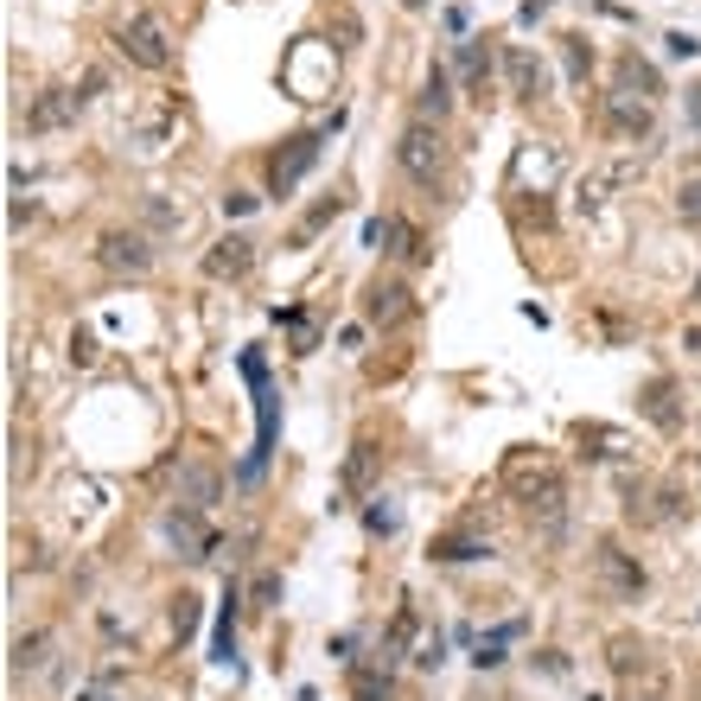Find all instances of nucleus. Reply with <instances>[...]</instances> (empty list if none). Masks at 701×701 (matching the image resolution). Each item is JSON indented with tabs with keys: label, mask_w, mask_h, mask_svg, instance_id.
Instances as JSON below:
<instances>
[{
	"label": "nucleus",
	"mask_w": 701,
	"mask_h": 701,
	"mask_svg": "<svg viewBox=\"0 0 701 701\" xmlns=\"http://www.w3.org/2000/svg\"><path fill=\"white\" fill-rule=\"evenodd\" d=\"M511 485H517L523 517L536 523L543 536H561V529H568V478H561V466L536 460V472H529V460H517V466H511Z\"/></svg>",
	"instance_id": "1"
},
{
	"label": "nucleus",
	"mask_w": 701,
	"mask_h": 701,
	"mask_svg": "<svg viewBox=\"0 0 701 701\" xmlns=\"http://www.w3.org/2000/svg\"><path fill=\"white\" fill-rule=\"evenodd\" d=\"M344 128V115L332 109V122H319V128H300V134H287L281 147L268 154V198H293L300 185H307V173L326 159V141Z\"/></svg>",
	"instance_id": "2"
},
{
	"label": "nucleus",
	"mask_w": 701,
	"mask_h": 701,
	"mask_svg": "<svg viewBox=\"0 0 701 701\" xmlns=\"http://www.w3.org/2000/svg\"><path fill=\"white\" fill-rule=\"evenodd\" d=\"M243 377H249V390H256V453L243 460V485H256L261 472H268V460H275V434H281V395H275V383H268V358L261 351H243Z\"/></svg>",
	"instance_id": "3"
},
{
	"label": "nucleus",
	"mask_w": 701,
	"mask_h": 701,
	"mask_svg": "<svg viewBox=\"0 0 701 701\" xmlns=\"http://www.w3.org/2000/svg\"><path fill=\"white\" fill-rule=\"evenodd\" d=\"M395 166H402V179L421 185V192H441L446 185V166H453V154H446V134L434 128V122H409V128L395 134Z\"/></svg>",
	"instance_id": "4"
},
{
	"label": "nucleus",
	"mask_w": 701,
	"mask_h": 701,
	"mask_svg": "<svg viewBox=\"0 0 701 701\" xmlns=\"http://www.w3.org/2000/svg\"><path fill=\"white\" fill-rule=\"evenodd\" d=\"M115 52L128 58L134 71H166L173 64V32H166V20H159L154 7H141V13H128L115 27Z\"/></svg>",
	"instance_id": "5"
},
{
	"label": "nucleus",
	"mask_w": 701,
	"mask_h": 701,
	"mask_svg": "<svg viewBox=\"0 0 701 701\" xmlns=\"http://www.w3.org/2000/svg\"><path fill=\"white\" fill-rule=\"evenodd\" d=\"M173 134H179V103H173V96H154V103H141L128 122H122V141H128V154H141V159H159L173 147Z\"/></svg>",
	"instance_id": "6"
},
{
	"label": "nucleus",
	"mask_w": 701,
	"mask_h": 701,
	"mask_svg": "<svg viewBox=\"0 0 701 701\" xmlns=\"http://www.w3.org/2000/svg\"><path fill=\"white\" fill-rule=\"evenodd\" d=\"M96 261H103V275H115V281H141V275H154L159 243L147 230H103Z\"/></svg>",
	"instance_id": "7"
},
{
	"label": "nucleus",
	"mask_w": 701,
	"mask_h": 701,
	"mask_svg": "<svg viewBox=\"0 0 701 701\" xmlns=\"http://www.w3.org/2000/svg\"><path fill=\"white\" fill-rule=\"evenodd\" d=\"M173 504L210 517V504H224V466L210 453H185L179 466H173Z\"/></svg>",
	"instance_id": "8"
},
{
	"label": "nucleus",
	"mask_w": 701,
	"mask_h": 701,
	"mask_svg": "<svg viewBox=\"0 0 701 701\" xmlns=\"http://www.w3.org/2000/svg\"><path fill=\"white\" fill-rule=\"evenodd\" d=\"M364 249L409 261V268H421V261L434 256V249H427V236H421L415 224L402 217V210H383V217H370V224H364Z\"/></svg>",
	"instance_id": "9"
},
{
	"label": "nucleus",
	"mask_w": 701,
	"mask_h": 701,
	"mask_svg": "<svg viewBox=\"0 0 701 701\" xmlns=\"http://www.w3.org/2000/svg\"><path fill=\"white\" fill-rule=\"evenodd\" d=\"M594 574H599V587H606L612 599H625V606H631V599H645V587H650L645 561H638V555H625L612 536H599V543H594Z\"/></svg>",
	"instance_id": "10"
},
{
	"label": "nucleus",
	"mask_w": 701,
	"mask_h": 701,
	"mask_svg": "<svg viewBox=\"0 0 701 701\" xmlns=\"http://www.w3.org/2000/svg\"><path fill=\"white\" fill-rule=\"evenodd\" d=\"M364 319L377 332H390L402 319H415V287L402 281V275H370L364 281Z\"/></svg>",
	"instance_id": "11"
},
{
	"label": "nucleus",
	"mask_w": 701,
	"mask_h": 701,
	"mask_svg": "<svg viewBox=\"0 0 701 701\" xmlns=\"http://www.w3.org/2000/svg\"><path fill=\"white\" fill-rule=\"evenodd\" d=\"M159 536L179 548V561H210L217 555V529L205 523V511H185V504H173L159 517Z\"/></svg>",
	"instance_id": "12"
},
{
	"label": "nucleus",
	"mask_w": 701,
	"mask_h": 701,
	"mask_svg": "<svg viewBox=\"0 0 701 701\" xmlns=\"http://www.w3.org/2000/svg\"><path fill=\"white\" fill-rule=\"evenodd\" d=\"M83 109H90V103H83L78 83H52V90H39V96L27 103V134H58V128H71Z\"/></svg>",
	"instance_id": "13"
},
{
	"label": "nucleus",
	"mask_w": 701,
	"mask_h": 701,
	"mask_svg": "<svg viewBox=\"0 0 701 701\" xmlns=\"http://www.w3.org/2000/svg\"><path fill=\"white\" fill-rule=\"evenodd\" d=\"M497 64H504V90H511L517 103H543L548 96V64L529 52V45H504Z\"/></svg>",
	"instance_id": "14"
},
{
	"label": "nucleus",
	"mask_w": 701,
	"mask_h": 701,
	"mask_svg": "<svg viewBox=\"0 0 701 701\" xmlns=\"http://www.w3.org/2000/svg\"><path fill=\"white\" fill-rule=\"evenodd\" d=\"M256 243H249V236H217V243H210L205 249V275L210 281H243V275H249V268H256Z\"/></svg>",
	"instance_id": "15"
},
{
	"label": "nucleus",
	"mask_w": 701,
	"mask_h": 701,
	"mask_svg": "<svg viewBox=\"0 0 701 701\" xmlns=\"http://www.w3.org/2000/svg\"><path fill=\"white\" fill-rule=\"evenodd\" d=\"M606 122H612V134H625V141H638V134H650V122H657V109H650V96H631V90H612V96H606Z\"/></svg>",
	"instance_id": "16"
},
{
	"label": "nucleus",
	"mask_w": 701,
	"mask_h": 701,
	"mask_svg": "<svg viewBox=\"0 0 701 701\" xmlns=\"http://www.w3.org/2000/svg\"><path fill=\"white\" fill-rule=\"evenodd\" d=\"M492 39H460L453 45V71H460V83H466V96H485V83H492Z\"/></svg>",
	"instance_id": "17"
},
{
	"label": "nucleus",
	"mask_w": 701,
	"mask_h": 701,
	"mask_svg": "<svg viewBox=\"0 0 701 701\" xmlns=\"http://www.w3.org/2000/svg\"><path fill=\"white\" fill-rule=\"evenodd\" d=\"M446 115H453V71H446V64H434V71L421 78V96H415V122H434V128H441Z\"/></svg>",
	"instance_id": "18"
},
{
	"label": "nucleus",
	"mask_w": 701,
	"mask_h": 701,
	"mask_svg": "<svg viewBox=\"0 0 701 701\" xmlns=\"http://www.w3.org/2000/svg\"><path fill=\"white\" fill-rule=\"evenodd\" d=\"M243 606H249V594L230 580V587H224V606H217V638H210V657H217V663L236 657V619H243Z\"/></svg>",
	"instance_id": "19"
},
{
	"label": "nucleus",
	"mask_w": 701,
	"mask_h": 701,
	"mask_svg": "<svg viewBox=\"0 0 701 701\" xmlns=\"http://www.w3.org/2000/svg\"><path fill=\"white\" fill-rule=\"evenodd\" d=\"M497 548L478 543V536H434L427 543V561H441V568H466V561H492Z\"/></svg>",
	"instance_id": "20"
},
{
	"label": "nucleus",
	"mask_w": 701,
	"mask_h": 701,
	"mask_svg": "<svg viewBox=\"0 0 701 701\" xmlns=\"http://www.w3.org/2000/svg\"><path fill=\"white\" fill-rule=\"evenodd\" d=\"M370 472H377V441H370V434H358V441H351V453H344V472H338V492H344V497L364 492Z\"/></svg>",
	"instance_id": "21"
},
{
	"label": "nucleus",
	"mask_w": 701,
	"mask_h": 701,
	"mask_svg": "<svg viewBox=\"0 0 701 701\" xmlns=\"http://www.w3.org/2000/svg\"><path fill=\"white\" fill-rule=\"evenodd\" d=\"M631 173H638L631 159H612V166H599L594 179H580V210H599V205H606V198H612V192H619L625 179H631Z\"/></svg>",
	"instance_id": "22"
},
{
	"label": "nucleus",
	"mask_w": 701,
	"mask_h": 701,
	"mask_svg": "<svg viewBox=\"0 0 701 701\" xmlns=\"http://www.w3.org/2000/svg\"><path fill=\"white\" fill-rule=\"evenodd\" d=\"M638 409H645L650 427H676V377H650L645 395H638Z\"/></svg>",
	"instance_id": "23"
},
{
	"label": "nucleus",
	"mask_w": 701,
	"mask_h": 701,
	"mask_svg": "<svg viewBox=\"0 0 701 701\" xmlns=\"http://www.w3.org/2000/svg\"><path fill=\"white\" fill-rule=\"evenodd\" d=\"M351 695L358 701H390L395 682H390V663L377 657V663H351Z\"/></svg>",
	"instance_id": "24"
},
{
	"label": "nucleus",
	"mask_w": 701,
	"mask_h": 701,
	"mask_svg": "<svg viewBox=\"0 0 701 701\" xmlns=\"http://www.w3.org/2000/svg\"><path fill=\"white\" fill-rule=\"evenodd\" d=\"M141 210H147V236H154V243H159V236H179L185 230V210L173 205V198H159V192Z\"/></svg>",
	"instance_id": "25"
},
{
	"label": "nucleus",
	"mask_w": 701,
	"mask_h": 701,
	"mask_svg": "<svg viewBox=\"0 0 701 701\" xmlns=\"http://www.w3.org/2000/svg\"><path fill=\"white\" fill-rule=\"evenodd\" d=\"M45 650H52V631H27V638H13V676L45 670Z\"/></svg>",
	"instance_id": "26"
},
{
	"label": "nucleus",
	"mask_w": 701,
	"mask_h": 701,
	"mask_svg": "<svg viewBox=\"0 0 701 701\" xmlns=\"http://www.w3.org/2000/svg\"><path fill=\"white\" fill-rule=\"evenodd\" d=\"M561 71H568V83H587V78H594V45H587L580 32H568V39H561Z\"/></svg>",
	"instance_id": "27"
},
{
	"label": "nucleus",
	"mask_w": 701,
	"mask_h": 701,
	"mask_svg": "<svg viewBox=\"0 0 701 701\" xmlns=\"http://www.w3.org/2000/svg\"><path fill=\"white\" fill-rule=\"evenodd\" d=\"M619 90H645V96H663L657 71H650V64H645L638 52H631V58H619Z\"/></svg>",
	"instance_id": "28"
},
{
	"label": "nucleus",
	"mask_w": 701,
	"mask_h": 701,
	"mask_svg": "<svg viewBox=\"0 0 701 701\" xmlns=\"http://www.w3.org/2000/svg\"><path fill=\"white\" fill-rule=\"evenodd\" d=\"M338 210H344V198H338V192H332V198H319V205H312L307 217H300V224H293V243H312V236L326 230V224H332Z\"/></svg>",
	"instance_id": "29"
},
{
	"label": "nucleus",
	"mask_w": 701,
	"mask_h": 701,
	"mask_svg": "<svg viewBox=\"0 0 701 701\" xmlns=\"http://www.w3.org/2000/svg\"><path fill=\"white\" fill-rule=\"evenodd\" d=\"M243 594H249V612H275V599H281V574H275V568H261L256 580L243 587Z\"/></svg>",
	"instance_id": "30"
},
{
	"label": "nucleus",
	"mask_w": 701,
	"mask_h": 701,
	"mask_svg": "<svg viewBox=\"0 0 701 701\" xmlns=\"http://www.w3.org/2000/svg\"><path fill=\"white\" fill-rule=\"evenodd\" d=\"M676 217H682L689 230H701V173H689V179L676 185Z\"/></svg>",
	"instance_id": "31"
},
{
	"label": "nucleus",
	"mask_w": 701,
	"mask_h": 701,
	"mask_svg": "<svg viewBox=\"0 0 701 701\" xmlns=\"http://www.w3.org/2000/svg\"><path fill=\"white\" fill-rule=\"evenodd\" d=\"M612 657H606V663H612V676H631V670H645V645H638V638H612Z\"/></svg>",
	"instance_id": "32"
},
{
	"label": "nucleus",
	"mask_w": 701,
	"mask_h": 701,
	"mask_svg": "<svg viewBox=\"0 0 701 701\" xmlns=\"http://www.w3.org/2000/svg\"><path fill=\"white\" fill-rule=\"evenodd\" d=\"M395 523H402V511H395L390 497H370V511H364V529H370V536H395Z\"/></svg>",
	"instance_id": "33"
},
{
	"label": "nucleus",
	"mask_w": 701,
	"mask_h": 701,
	"mask_svg": "<svg viewBox=\"0 0 701 701\" xmlns=\"http://www.w3.org/2000/svg\"><path fill=\"white\" fill-rule=\"evenodd\" d=\"M192 631H198V599L179 594L173 599V638H192Z\"/></svg>",
	"instance_id": "34"
},
{
	"label": "nucleus",
	"mask_w": 701,
	"mask_h": 701,
	"mask_svg": "<svg viewBox=\"0 0 701 701\" xmlns=\"http://www.w3.org/2000/svg\"><path fill=\"white\" fill-rule=\"evenodd\" d=\"M71 364H78V370H90V364H96V338H90V332H78V338H71Z\"/></svg>",
	"instance_id": "35"
},
{
	"label": "nucleus",
	"mask_w": 701,
	"mask_h": 701,
	"mask_svg": "<svg viewBox=\"0 0 701 701\" xmlns=\"http://www.w3.org/2000/svg\"><path fill=\"white\" fill-rule=\"evenodd\" d=\"M256 205H261L256 192H224V217H249Z\"/></svg>",
	"instance_id": "36"
},
{
	"label": "nucleus",
	"mask_w": 701,
	"mask_h": 701,
	"mask_svg": "<svg viewBox=\"0 0 701 701\" xmlns=\"http://www.w3.org/2000/svg\"><path fill=\"white\" fill-rule=\"evenodd\" d=\"M682 122L701 134V83H689V96H682Z\"/></svg>",
	"instance_id": "37"
},
{
	"label": "nucleus",
	"mask_w": 701,
	"mask_h": 701,
	"mask_svg": "<svg viewBox=\"0 0 701 701\" xmlns=\"http://www.w3.org/2000/svg\"><path fill=\"white\" fill-rule=\"evenodd\" d=\"M441 650H446V645H441V638H427V645H421V650H415V663H421V670H441V663H446Z\"/></svg>",
	"instance_id": "38"
},
{
	"label": "nucleus",
	"mask_w": 701,
	"mask_h": 701,
	"mask_svg": "<svg viewBox=\"0 0 701 701\" xmlns=\"http://www.w3.org/2000/svg\"><path fill=\"white\" fill-rule=\"evenodd\" d=\"M695 52H701L695 32H670V58H695Z\"/></svg>",
	"instance_id": "39"
},
{
	"label": "nucleus",
	"mask_w": 701,
	"mask_h": 701,
	"mask_svg": "<svg viewBox=\"0 0 701 701\" xmlns=\"http://www.w3.org/2000/svg\"><path fill=\"white\" fill-rule=\"evenodd\" d=\"M395 7H409V13H421V7H434V0H395Z\"/></svg>",
	"instance_id": "40"
},
{
	"label": "nucleus",
	"mask_w": 701,
	"mask_h": 701,
	"mask_svg": "<svg viewBox=\"0 0 701 701\" xmlns=\"http://www.w3.org/2000/svg\"><path fill=\"white\" fill-rule=\"evenodd\" d=\"M689 300H695V307H701V268H695V287H689Z\"/></svg>",
	"instance_id": "41"
},
{
	"label": "nucleus",
	"mask_w": 701,
	"mask_h": 701,
	"mask_svg": "<svg viewBox=\"0 0 701 701\" xmlns=\"http://www.w3.org/2000/svg\"><path fill=\"white\" fill-rule=\"evenodd\" d=\"M695 472H701V453H695Z\"/></svg>",
	"instance_id": "42"
}]
</instances>
